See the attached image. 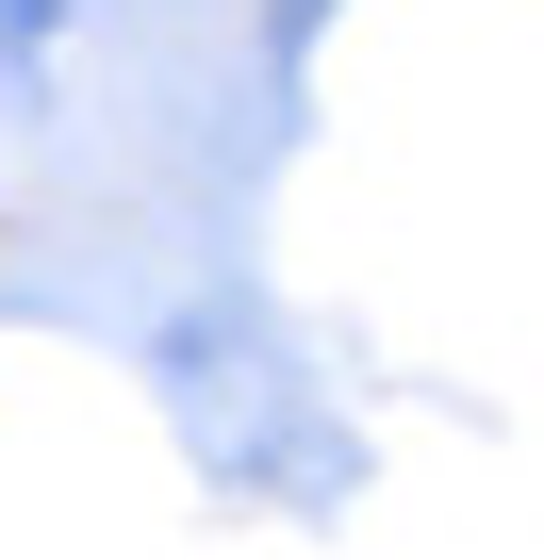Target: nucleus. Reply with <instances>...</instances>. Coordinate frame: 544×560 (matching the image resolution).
Segmentation results:
<instances>
[{
    "label": "nucleus",
    "instance_id": "1",
    "mask_svg": "<svg viewBox=\"0 0 544 560\" xmlns=\"http://www.w3.org/2000/svg\"><path fill=\"white\" fill-rule=\"evenodd\" d=\"M50 50V0H0V67H34Z\"/></svg>",
    "mask_w": 544,
    "mask_h": 560
}]
</instances>
